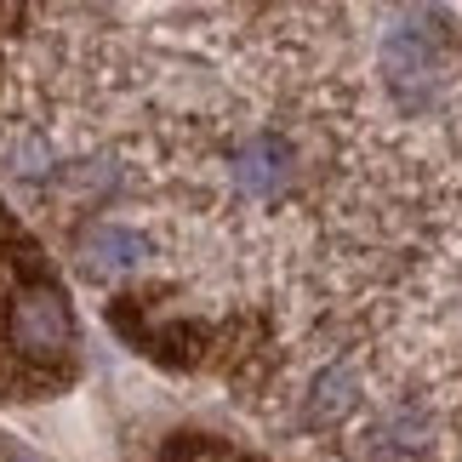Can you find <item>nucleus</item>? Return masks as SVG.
<instances>
[{
    "label": "nucleus",
    "instance_id": "f257e3e1",
    "mask_svg": "<svg viewBox=\"0 0 462 462\" xmlns=\"http://www.w3.org/2000/svg\"><path fill=\"white\" fill-rule=\"evenodd\" d=\"M383 75L388 92H394L405 109L429 103L439 92V41L429 34V23L411 12H400L394 23L383 29Z\"/></svg>",
    "mask_w": 462,
    "mask_h": 462
},
{
    "label": "nucleus",
    "instance_id": "f03ea898",
    "mask_svg": "<svg viewBox=\"0 0 462 462\" xmlns=\"http://www.w3.org/2000/svg\"><path fill=\"white\" fill-rule=\"evenodd\" d=\"M291 171H297V160L286 149V137H274V132H257L235 149V183L252 200H280L291 189Z\"/></svg>",
    "mask_w": 462,
    "mask_h": 462
},
{
    "label": "nucleus",
    "instance_id": "7ed1b4c3",
    "mask_svg": "<svg viewBox=\"0 0 462 462\" xmlns=\"http://www.w3.org/2000/svg\"><path fill=\"white\" fill-rule=\"evenodd\" d=\"M12 343L23 348V354H41V360L63 354L69 343H75V326H69L63 297H51V291L17 297V309H12Z\"/></svg>",
    "mask_w": 462,
    "mask_h": 462
},
{
    "label": "nucleus",
    "instance_id": "20e7f679",
    "mask_svg": "<svg viewBox=\"0 0 462 462\" xmlns=\"http://www.w3.org/2000/svg\"><path fill=\"white\" fill-rule=\"evenodd\" d=\"M80 252H86V269H97V274H132V269H143L149 240L132 235V228H120V223H97Z\"/></svg>",
    "mask_w": 462,
    "mask_h": 462
},
{
    "label": "nucleus",
    "instance_id": "39448f33",
    "mask_svg": "<svg viewBox=\"0 0 462 462\" xmlns=\"http://www.w3.org/2000/svg\"><path fill=\"white\" fill-rule=\"evenodd\" d=\"M348 400H354V388H348V371H319L314 377V394L309 405L319 417H337V411H348Z\"/></svg>",
    "mask_w": 462,
    "mask_h": 462
}]
</instances>
